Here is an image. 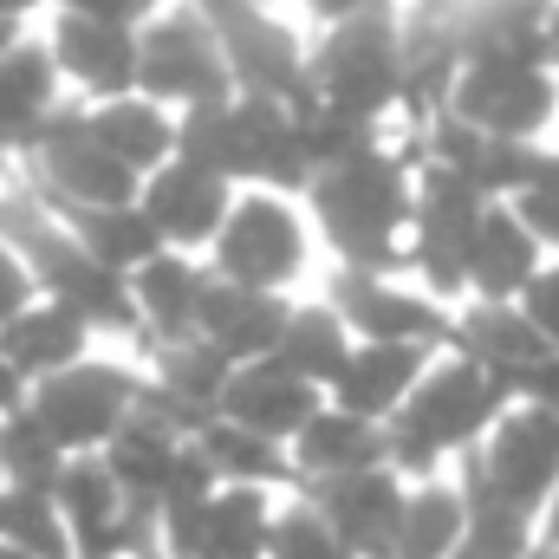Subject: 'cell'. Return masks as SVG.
<instances>
[{
  "instance_id": "6da1fadb",
  "label": "cell",
  "mask_w": 559,
  "mask_h": 559,
  "mask_svg": "<svg viewBox=\"0 0 559 559\" xmlns=\"http://www.w3.org/2000/svg\"><path fill=\"white\" fill-rule=\"evenodd\" d=\"M312 209H319V228L332 235V248L345 254V267H358V274L411 267V215H417L411 156L378 143V150L312 176Z\"/></svg>"
},
{
  "instance_id": "7a4b0ae2",
  "label": "cell",
  "mask_w": 559,
  "mask_h": 559,
  "mask_svg": "<svg viewBox=\"0 0 559 559\" xmlns=\"http://www.w3.org/2000/svg\"><path fill=\"white\" fill-rule=\"evenodd\" d=\"M514 411V391L501 378H488L481 365L468 358H442L429 365L417 384V397L384 423V442H391V475H411V481H436V468L449 455H475L488 442V429Z\"/></svg>"
},
{
  "instance_id": "3957f363",
  "label": "cell",
  "mask_w": 559,
  "mask_h": 559,
  "mask_svg": "<svg viewBox=\"0 0 559 559\" xmlns=\"http://www.w3.org/2000/svg\"><path fill=\"white\" fill-rule=\"evenodd\" d=\"M306 85L325 111L378 124L391 105H404V20L397 7L345 20L325 33V46L306 59Z\"/></svg>"
},
{
  "instance_id": "277c9868",
  "label": "cell",
  "mask_w": 559,
  "mask_h": 559,
  "mask_svg": "<svg viewBox=\"0 0 559 559\" xmlns=\"http://www.w3.org/2000/svg\"><path fill=\"white\" fill-rule=\"evenodd\" d=\"M138 92L150 105L182 98L189 111L241 98L235 72H228V52H222L215 26L202 20V7L195 13H156L150 26H138Z\"/></svg>"
},
{
  "instance_id": "5b68a950",
  "label": "cell",
  "mask_w": 559,
  "mask_h": 559,
  "mask_svg": "<svg viewBox=\"0 0 559 559\" xmlns=\"http://www.w3.org/2000/svg\"><path fill=\"white\" fill-rule=\"evenodd\" d=\"M488 215V195L442 169V163H423L417 169V215H411V267H417L423 293L442 306L468 286V241Z\"/></svg>"
},
{
  "instance_id": "8992f818",
  "label": "cell",
  "mask_w": 559,
  "mask_h": 559,
  "mask_svg": "<svg viewBox=\"0 0 559 559\" xmlns=\"http://www.w3.org/2000/svg\"><path fill=\"white\" fill-rule=\"evenodd\" d=\"M138 404H143V384L131 371H118V365H72V371L33 384V404L26 411L39 417V429L72 462V455L105 449L124 423L138 417Z\"/></svg>"
},
{
  "instance_id": "52a82bcc",
  "label": "cell",
  "mask_w": 559,
  "mask_h": 559,
  "mask_svg": "<svg viewBox=\"0 0 559 559\" xmlns=\"http://www.w3.org/2000/svg\"><path fill=\"white\" fill-rule=\"evenodd\" d=\"M442 118H462L468 131L495 143H540V131L559 118V79L508 59H462Z\"/></svg>"
},
{
  "instance_id": "ba28073f",
  "label": "cell",
  "mask_w": 559,
  "mask_h": 559,
  "mask_svg": "<svg viewBox=\"0 0 559 559\" xmlns=\"http://www.w3.org/2000/svg\"><path fill=\"white\" fill-rule=\"evenodd\" d=\"M26 156L39 163V182L52 189L59 209H138L143 195V176L98 150L92 111H52Z\"/></svg>"
},
{
  "instance_id": "9c48e42d",
  "label": "cell",
  "mask_w": 559,
  "mask_h": 559,
  "mask_svg": "<svg viewBox=\"0 0 559 559\" xmlns=\"http://www.w3.org/2000/svg\"><path fill=\"white\" fill-rule=\"evenodd\" d=\"M299 267H306V228L280 195H248L228 209L215 235V280L248 293H280Z\"/></svg>"
},
{
  "instance_id": "30bf717a",
  "label": "cell",
  "mask_w": 559,
  "mask_h": 559,
  "mask_svg": "<svg viewBox=\"0 0 559 559\" xmlns=\"http://www.w3.org/2000/svg\"><path fill=\"white\" fill-rule=\"evenodd\" d=\"M481 475L495 481V495L508 508H521L527 521H540V508L559 488V411L540 404H514L508 417L488 429V442L475 449Z\"/></svg>"
},
{
  "instance_id": "8fae6325",
  "label": "cell",
  "mask_w": 559,
  "mask_h": 559,
  "mask_svg": "<svg viewBox=\"0 0 559 559\" xmlns=\"http://www.w3.org/2000/svg\"><path fill=\"white\" fill-rule=\"evenodd\" d=\"M332 312L352 325L358 345H423V352H436L455 332V312L436 306L429 293H411L391 274H358V267H345L332 280Z\"/></svg>"
},
{
  "instance_id": "7c38bea8",
  "label": "cell",
  "mask_w": 559,
  "mask_h": 559,
  "mask_svg": "<svg viewBox=\"0 0 559 559\" xmlns=\"http://www.w3.org/2000/svg\"><path fill=\"white\" fill-rule=\"evenodd\" d=\"M306 501L332 521V534L352 547V559H397V527H404V475L391 468H371V475H352V481H319L306 488Z\"/></svg>"
},
{
  "instance_id": "4fadbf2b",
  "label": "cell",
  "mask_w": 559,
  "mask_h": 559,
  "mask_svg": "<svg viewBox=\"0 0 559 559\" xmlns=\"http://www.w3.org/2000/svg\"><path fill=\"white\" fill-rule=\"evenodd\" d=\"M138 209L150 215V228L163 235V248L169 254H182V248H215V235H222V222H228V209H235V195H228V182L222 176H209V169H195V163H163L150 182H143Z\"/></svg>"
},
{
  "instance_id": "5bb4252c",
  "label": "cell",
  "mask_w": 559,
  "mask_h": 559,
  "mask_svg": "<svg viewBox=\"0 0 559 559\" xmlns=\"http://www.w3.org/2000/svg\"><path fill=\"white\" fill-rule=\"evenodd\" d=\"M286 319L293 306L280 293H248V286H228V280L209 274L202 286V306H195V338L215 345L235 371L241 365H267L286 338Z\"/></svg>"
},
{
  "instance_id": "9a60e30c",
  "label": "cell",
  "mask_w": 559,
  "mask_h": 559,
  "mask_svg": "<svg viewBox=\"0 0 559 559\" xmlns=\"http://www.w3.org/2000/svg\"><path fill=\"white\" fill-rule=\"evenodd\" d=\"M52 66L72 72L92 98H138V26L98 20V13H59L52 26Z\"/></svg>"
},
{
  "instance_id": "2e32d148",
  "label": "cell",
  "mask_w": 559,
  "mask_h": 559,
  "mask_svg": "<svg viewBox=\"0 0 559 559\" xmlns=\"http://www.w3.org/2000/svg\"><path fill=\"white\" fill-rule=\"evenodd\" d=\"M319 411H325L319 391H312L306 378H293L280 358L241 365V371L228 378V397H222V423H235V429H248V436H267L280 449L319 417Z\"/></svg>"
},
{
  "instance_id": "e0dca14e",
  "label": "cell",
  "mask_w": 559,
  "mask_h": 559,
  "mask_svg": "<svg viewBox=\"0 0 559 559\" xmlns=\"http://www.w3.org/2000/svg\"><path fill=\"white\" fill-rule=\"evenodd\" d=\"M429 365H436V358H429L423 345H358V352L345 358L338 384H332V411L384 429V423L417 397V384H423Z\"/></svg>"
},
{
  "instance_id": "ac0fdd59",
  "label": "cell",
  "mask_w": 559,
  "mask_h": 559,
  "mask_svg": "<svg viewBox=\"0 0 559 559\" xmlns=\"http://www.w3.org/2000/svg\"><path fill=\"white\" fill-rule=\"evenodd\" d=\"M286 455H293L299 488H319V481H352V475L391 468V442H384V429H378V423L345 417V411H332V404L306 423L293 442H286Z\"/></svg>"
},
{
  "instance_id": "d6986e66",
  "label": "cell",
  "mask_w": 559,
  "mask_h": 559,
  "mask_svg": "<svg viewBox=\"0 0 559 559\" xmlns=\"http://www.w3.org/2000/svg\"><path fill=\"white\" fill-rule=\"evenodd\" d=\"M540 267H547L540 241L521 228V215L508 202H488V215H481V228L468 241V293H475V306H514Z\"/></svg>"
},
{
  "instance_id": "ffe728a7",
  "label": "cell",
  "mask_w": 559,
  "mask_h": 559,
  "mask_svg": "<svg viewBox=\"0 0 559 559\" xmlns=\"http://www.w3.org/2000/svg\"><path fill=\"white\" fill-rule=\"evenodd\" d=\"M449 352H455V358H468V365H481V371H488V378H501L508 391H514L540 358H554V352H547V338L527 325V312H521V306H468V312H455Z\"/></svg>"
},
{
  "instance_id": "44dd1931",
  "label": "cell",
  "mask_w": 559,
  "mask_h": 559,
  "mask_svg": "<svg viewBox=\"0 0 559 559\" xmlns=\"http://www.w3.org/2000/svg\"><path fill=\"white\" fill-rule=\"evenodd\" d=\"M85 319L79 312H66V306H26L20 319H7L0 325V352H7V365L26 378V384H46V378H59V371H72L79 358H85Z\"/></svg>"
},
{
  "instance_id": "7402d4cb",
  "label": "cell",
  "mask_w": 559,
  "mask_h": 559,
  "mask_svg": "<svg viewBox=\"0 0 559 559\" xmlns=\"http://www.w3.org/2000/svg\"><path fill=\"white\" fill-rule=\"evenodd\" d=\"M182 449H189V442H182L176 429H163V423L138 404V417L105 442L98 462L111 468V481L124 488V501H150V508H156L163 488H169V475H176V462H182Z\"/></svg>"
},
{
  "instance_id": "603a6c76",
  "label": "cell",
  "mask_w": 559,
  "mask_h": 559,
  "mask_svg": "<svg viewBox=\"0 0 559 559\" xmlns=\"http://www.w3.org/2000/svg\"><path fill=\"white\" fill-rule=\"evenodd\" d=\"M52 46L39 39H20L7 59H0V150H33L39 124L52 118Z\"/></svg>"
},
{
  "instance_id": "cb8c5ba5",
  "label": "cell",
  "mask_w": 559,
  "mask_h": 559,
  "mask_svg": "<svg viewBox=\"0 0 559 559\" xmlns=\"http://www.w3.org/2000/svg\"><path fill=\"white\" fill-rule=\"evenodd\" d=\"M92 138L105 156H118L131 176H156L163 163H176V124L163 118V105H150V98H111V105H98L92 111Z\"/></svg>"
},
{
  "instance_id": "d4e9b609",
  "label": "cell",
  "mask_w": 559,
  "mask_h": 559,
  "mask_svg": "<svg viewBox=\"0 0 559 559\" xmlns=\"http://www.w3.org/2000/svg\"><path fill=\"white\" fill-rule=\"evenodd\" d=\"M59 222L72 228V241L98 267H111V274H124V280L138 274V267H150L156 254H169L143 209H59Z\"/></svg>"
},
{
  "instance_id": "484cf974",
  "label": "cell",
  "mask_w": 559,
  "mask_h": 559,
  "mask_svg": "<svg viewBox=\"0 0 559 559\" xmlns=\"http://www.w3.org/2000/svg\"><path fill=\"white\" fill-rule=\"evenodd\" d=\"M202 286H209V274H195L182 254H156L150 267H138V274H131L138 319L156 332V345L195 338V306H202Z\"/></svg>"
},
{
  "instance_id": "4316f807",
  "label": "cell",
  "mask_w": 559,
  "mask_h": 559,
  "mask_svg": "<svg viewBox=\"0 0 559 559\" xmlns=\"http://www.w3.org/2000/svg\"><path fill=\"white\" fill-rule=\"evenodd\" d=\"M352 352H358V338H352V325H345L332 306H293L286 338H280L274 358L293 371V378H306L312 391H332Z\"/></svg>"
},
{
  "instance_id": "83f0119b",
  "label": "cell",
  "mask_w": 559,
  "mask_h": 559,
  "mask_svg": "<svg viewBox=\"0 0 559 559\" xmlns=\"http://www.w3.org/2000/svg\"><path fill=\"white\" fill-rule=\"evenodd\" d=\"M468 540V508L462 488L449 481H417L404 501V527H397V559H455Z\"/></svg>"
},
{
  "instance_id": "f1b7e54d",
  "label": "cell",
  "mask_w": 559,
  "mask_h": 559,
  "mask_svg": "<svg viewBox=\"0 0 559 559\" xmlns=\"http://www.w3.org/2000/svg\"><path fill=\"white\" fill-rule=\"evenodd\" d=\"M195 449L209 455V468L222 475V488H274V481H299L293 475V455L267 442V436H248V429H235V423H209L202 436H195Z\"/></svg>"
},
{
  "instance_id": "f546056e",
  "label": "cell",
  "mask_w": 559,
  "mask_h": 559,
  "mask_svg": "<svg viewBox=\"0 0 559 559\" xmlns=\"http://www.w3.org/2000/svg\"><path fill=\"white\" fill-rule=\"evenodd\" d=\"M274 547V514L261 488H222L202 521V559H267Z\"/></svg>"
},
{
  "instance_id": "4dcf8cb0",
  "label": "cell",
  "mask_w": 559,
  "mask_h": 559,
  "mask_svg": "<svg viewBox=\"0 0 559 559\" xmlns=\"http://www.w3.org/2000/svg\"><path fill=\"white\" fill-rule=\"evenodd\" d=\"M0 540L20 547V554H33V559H79L59 501L39 495V488H7L0 495Z\"/></svg>"
},
{
  "instance_id": "1f68e13d",
  "label": "cell",
  "mask_w": 559,
  "mask_h": 559,
  "mask_svg": "<svg viewBox=\"0 0 559 559\" xmlns=\"http://www.w3.org/2000/svg\"><path fill=\"white\" fill-rule=\"evenodd\" d=\"M59 475H66V455H59V442L39 429L33 411H20V417L0 423V481H7V488H39V495H52Z\"/></svg>"
},
{
  "instance_id": "d6a6232c",
  "label": "cell",
  "mask_w": 559,
  "mask_h": 559,
  "mask_svg": "<svg viewBox=\"0 0 559 559\" xmlns=\"http://www.w3.org/2000/svg\"><path fill=\"white\" fill-rule=\"evenodd\" d=\"M267 559H352V547L332 534V521L312 508V501H299V508H286L274 521V547Z\"/></svg>"
},
{
  "instance_id": "836d02e7",
  "label": "cell",
  "mask_w": 559,
  "mask_h": 559,
  "mask_svg": "<svg viewBox=\"0 0 559 559\" xmlns=\"http://www.w3.org/2000/svg\"><path fill=\"white\" fill-rule=\"evenodd\" d=\"M514 215H521V228L540 241V248H559V150L547 156V169H540V182L527 189V195H514L508 202Z\"/></svg>"
},
{
  "instance_id": "e575fe53",
  "label": "cell",
  "mask_w": 559,
  "mask_h": 559,
  "mask_svg": "<svg viewBox=\"0 0 559 559\" xmlns=\"http://www.w3.org/2000/svg\"><path fill=\"white\" fill-rule=\"evenodd\" d=\"M521 312H527V325L547 338V352H559V261H547L540 274H534V286L514 299Z\"/></svg>"
},
{
  "instance_id": "d590c367",
  "label": "cell",
  "mask_w": 559,
  "mask_h": 559,
  "mask_svg": "<svg viewBox=\"0 0 559 559\" xmlns=\"http://www.w3.org/2000/svg\"><path fill=\"white\" fill-rule=\"evenodd\" d=\"M33 286H39V280L26 274V261L0 241V325H7V319H20V312L33 306Z\"/></svg>"
},
{
  "instance_id": "8d00e7d4",
  "label": "cell",
  "mask_w": 559,
  "mask_h": 559,
  "mask_svg": "<svg viewBox=\"0 0 559 559\" xmlns=\"http://www.w3.org/2000/svg\"><path fill=\"white\" fill-rule=\"evenodd\" d=\"M514 404H540V411H559V352L540 358L521 384H514Z\"/></svg>"
},
{
  "instance_id": "74e56055",
  "label": "cell",
  "mask_w": 559,
  "mask_h": 559,
  "mask_svg": "<svg viewBox=\"0 0 559 559\" xmlns=\"http://www.w3.org/2000/svg\"><path fill=\"white\" fill-rule=\"evenodd\" d=\"M150 7L156 0H59V13H98V20H124V26H138Z\"/></svg>"
},
{
  "instance_id": "f35d334b",
  "label": "cell",
  "mask_w": 559,
  "mask_h": 559,
  "mask_svg": "<svg viewBox=\"0 0 559 559\" xmlns=\"http://www.w3.org/2000/svg\"><path fill=\"white\" fill-rule=\"evenodd\" d=\"M325 26H345V20H365V13H384L391 0H306Z\"/></svg>"
},
{
  "instance_id": "ab89813d",
  "label": "cell",
  "mask_w": 559,
  "mask_h": 559,
  "mask_svg": "<svg viewBox=\"0 0 559 559\" xmlns=\"http://www.w3.org/2000/svg\"><path fill=\"white\" fill-rule=\"evenodd\" d=\"M26 404H33V384H26V378H20V371L7 365V352H0V423L20 417Z\"/></svg>"
},
{
  "instance_id": "60d3db41",
  "label": "cell",
  "mask_w": 559,
  "mask_h": 559,
  "mask_svg": "<svg viewBox=\"0 0 559 559\" xmlns=\"http://www.w3.org/2000/svg\"><path fill=\"white\" fill-rule=\"evenodd\" d=\"M540 59H547V72L559 79V7H547V20H540Z\"/></svg>"
},
{
  "instance_id": "b9f144b4",
  "label": "cell",
  "mask_w": 559,
  "mask_h": 559,
  "mask_svg": "<svg viewBox=\"0 0 559 559\" xmlns=\"http://www.w3.org/2000/svg\"><path fill=\"white\" fill-rule=\"evenodd\" d=\"M534 547H559V488H554V501L540 508V521H534Z\"/></svg>"
},
{
  "instance_id": "7bdbcfd3",
  "label": "cell",
  "mask_w": 559,
  "mask_h": 559,
  "mask_svg": "<svg viewBox=\"0 0 559 559\" xmlns=\"http://www.w3.org/2000/svg\"><path fill=\"white\" fill-rule=\"evenodd\" d=\"M20 39H26V33H20V20H7V13H0V59H7Z\"/></svg>"
},
{
  "instance_id": "ee69618b",
  "label": "cell",
  "mask_w": 559,
  "mask_h": 559,
  "mask_svg": "<svg viewBox=\"0 0 559 559\" xmlns=\"http://www.w3.org/2000/svg\"><path fill=\"white\" fill-rule=\"evenodd\" d=\"M26 7H33V0H0V13H7V20H20Z\"/></svg>"
},
{
  "instance_id": "f6af8a7d",
  "label": "cell",
  "mask_w": 559,
  "mask_h": 559,
  "mask_svg": "<svg viewBox=\"0 0 559 559\" xmlns=\"http://www.w3.org/2000/svg\"><path fill=\"white\" fill-rule=\"evenodd\" d=\"M0 559H33V554H20V547H7V540H0Z\"/></svg>"
},
{
  "instance_id": "bcb514c9",
  "label": "cell",
  "mask_w": 559,
  "mask_h": 559,
  "mask_svg": "<svg viewBox=\"0 0 559 559\" xmlns=\"http://www.w3.org/2000/svg\"><path fill=\"white\" fill-rule=\"evenodd\" d=\"M527 559H559V547H534V554H527Z\"/></svg>"
},
{
  "instance_id": "7dc6e473",
  "label": "cell",
  "mask_w": 559,
  "mask_h": 559,
  "mask_svg": "<svg viewBox=\"0 0 559 559\" xmlns=\"http://www.w3.org/2000/svg\"><path fill=\"white\" fill-rule=\"evenodd\" d=\"M455 559H488V554H475V547H462V554H455Z\"/></svg>"
},
{
  "instance_id": "c3c4849f",
  "label": "cell",
  "mask_w": 559,
  "mask_h": 559,
  "mask_svg": "<svg viewBox=\"0 0 559 559\" xmlns=\"http://www.w3.org/2000/svg\"><path fill=\"white\" fill-rule=\"evenodd\" d=\"M0 495H7V488H0Z\"/></svg>"
},
{
  "instance_id": "681fc988",
  "label": "cell",
  "mask_w": 559,
  "mask_h": 559,
  "mask_svg": "<svg viewBox=\"0 0 559 559\" xmlns=\"http://www.w3.org/2000/svg\"><path fill=\"white\" fill-rule=\"evenodd\" d=\"M554 7H559V0H554Z\"/></svg>"
}]
</instances>
